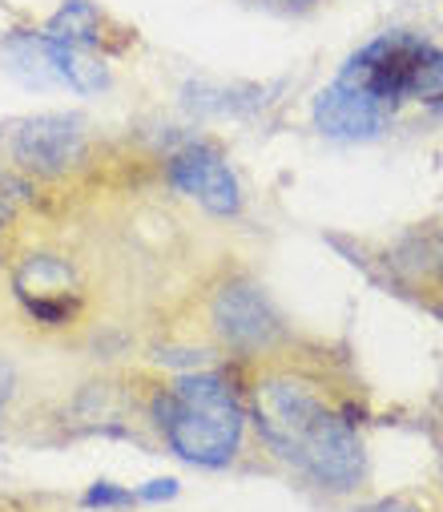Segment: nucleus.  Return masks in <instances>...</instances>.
I'll use <instances>...</instances> for the list:
<instances>
[{"instance_id":"nucleus-4","label":"nucleus","mask_w":443,"mask_h":512,"mask_svg":"<svg viewBox=\"0 0 443 512\" xmlns=\"http://www.w3.org/2000/svg\"><path fill=\"white\" fill-rule=\"evenodd\" d=\"M101 142L69 113H29L0 125V178L25 202L93 194Z\"/></svg>"},{"instance_id":"nucleus-14","label":"nucleus","mask_w":443,"mask_h":512,"mask_svg":"<svg viewBox=\"0 0 443 512\" xmlns=\"http://www.w3.org/2000/svg\"><path fill=\"white\" fill-rule=\"evenodd\" d=\"M435 492H439V500H443V452H439V460H435Z\"/></svg>"},{"instance_id":"nucleus-3","label":"nucleus","mask_w":443,"mask_h":512,"mask_svg":"<svg viewBox=\"0 0 443 512\" xmlns=\"http://www.w3.org/2000/svg\"><path fill=\"white\" fill-rule=\"evenodd\" d=\"M443 113V49L419 33H383L319 89L311 113L335 142H375L403 113Z\"/></svg>"},{"instance_id":"nucleus-10","label":"nucleus","mask_w":443,"mask_h":512,"mask_svg":"<svg viewBox=\"0 0 443 512\" xmlns=\"http://www.w3.org/2000/svg\"><path fill=\"white\" fill-rule=\"evenodd\" d=\"M45 33L73 45V49H85V53L113 49V25L93 0H65V5L45 21Z\"/></svg>"},{"instance_id":"nucleus-7","label":"nucleus","mask_w":443,"mask_h":512,"mask_svg":"<svg viewBox=\"0 0 443 512\" xmlns=\"http://www.w3.org/2000/svg\"><path fill=\"white\" fill-rule=\"evenodd\" d=\"M0 57L5 69L33 85V89H69V93H101L109 85V69L97 53L73 49L57 37H49L45 29H17L0 41Z\"/></svg>"},{"instance_id":"nucleus-5","label":"nucleus","mask_w":443,"mask_h":512,"mask_svg":"<svg viewBox=\"0 0 443 512\" xmlns=\"http://www.w3.org/2000/svg\"><path fill=\"white\" fill-rule=\"evenodd\" d=\"M170 319H178L174 339L186 347H202L210 359L242 363L290 339L266 291L230 267H218L202 283L182 291V299L170 307L162 323Z\"/></svg>"},{"instance_id":"nucleus-8","label":"nucleus","mask_w":443,"mask_h":512,"mask_svg":"<svg viewBox=\"0 0 443 512\" xmlns=\"http://www.w3.org/2000/svg\"><path fill=\"white\" fill-rule=\"evenodd\" d=\"M166 186L206 210L210 218H234L242 210V186L230 162L214 146H186L166 162Z\"/></svg>"},{"instance_id":"nucleus-11","label":"nucleus","mask_w":443,"mask_h":512,"mask_svg":"<svg viewBox=\"0 0 443 512\" xmlns=\"http://www.w3.org/2000/svg\"><path fill=\"white\" fill-rule=\"evenodd\" d=\"M21 194L0 178V295H5V275H9V259L17 246V230H21Z\"/></svg>"},{"instance_id":"nucleus-13","label":"nucleus","mask_w":443,"mask_h":512,"mask_svg":"<svg viewBox=\"0 0 443 512\" xmlns=\"http://www.w3.org/2000/svg\"><path fill=\"white\" fill-rule=\"evenodd\" d=\"M270 9H282V13H303V9H315L319 0H262Z\"/></svg>"},{"instance_id":"nucleus-9","label":"nucleus","mask_w":443,"mask_h":512,"mask_svg":"<svg viewBox=\"0 0 443 512\" xmlns=\"http://www.w3.org/2000/svg\"><path fill=\"white\" fill-rule=\"evenodd\" d=\"M387 267L399 287H407L427 311L443 315V218L395 242L387 250Z\"/></svg>"},{"instance_id":"nucleus-1","label":"nucleus","mask_w":443,"mask_h":512,"mask_svg":"<svg viewBox=\"0 0 443 512\" xmlns=\"http://www.w3.org/2000/svg\"><path fill=\"white\" fill-rule=\"evenodd\" d=\"M242 396L266 472L323 504H359L371 488L363 408L351 383L323 359L278 343L242 359Z\"/></svg>"},{"instance_id":"nucleus-12","label":"nucleus","mask_w":443,"mask_h":512,"mask_svg":"<svg viewBox=\"0 0 443 512\" xmlns=\"http://www.w3.org/2000/svg\"><path fill=\"white\" fill-rule=\"evenodd\" d=\"M0 512H65V500H57V496L9 492V496H0Z\"/></svg>"},{"instance_id":"nucleus-6","label":"nucleus","mask_w":443,"mask_h":512,"mask_svg":"<svg viewBox=\"0 0 443 512\" xmlns=\"http://www.w3.org/2000/svg\"><path fill=\"white\" fill-rule=\"evenodd\" d=\"M37 343L0 331V440L49 444L73 432H89V388L81 383H53L41 367Z\"/></svg>"},{"instance_id":"nucleus-2","label":"nucleus","mask_w":443,"mask_h":512,"mask_svg":"<svg viewBox=\"0 0 443 512\" xmlns=\"http://www.w3.org/2000/svg\"><path fill=\"white\" fill-rule=\"evenodd\" d=\"M113 428L194 468H262L234 367L117 371Z\"/></svg>"}]
</instances>
